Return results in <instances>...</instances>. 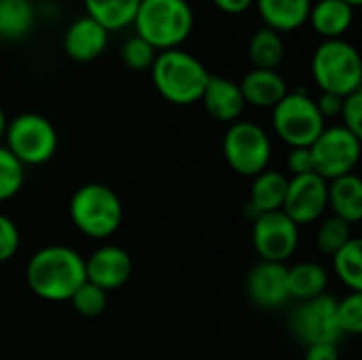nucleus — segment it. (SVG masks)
Returning <instances> with one entry per match:
<instances>
[{"label":"nucleus","instance_id":"473e14b6","mask_svg":"<svg viewBox=\"0 0 362 360\" xmlns=\"http://www.w3.org/2000/svg\"><path fill=\"white\" fill-rule=\"evenodd\" d=\"M339 117H341V121H344L341 125L346 129H350L354 136L362 138V89L344 98Z\"/></svg>","mask_w":362,"mask_h":360},{"label":"nucleus","instance_id":"2f4dec72","mask_svg":"<svg viewBox=\"0 0 362 360\" xmlns=\"http://www.w3.org/2000/svg\"><path fill=\"white\" fill-rule=\"evenodd\" d=\"M19 244H21V236L15 221L0 212V263L11 261L17 255Z\"/></svg>","mask_w":362,"mask_h":360},{"label":"nucleus","instance_id":"cd10ccee","mask_svg":"<svg viewBox=\"0 0 362 360\" xmlns=\"http://www.w3.org/2000/svg\"><path fill=\"white\" fill-rule=\"evenodd\" d=\"M352 225H348L346 221L337 219V216H329L320 223L318 227V236H316V244L318 250L322 255L333 257L337 250H341L350 240H352Z\"/></svg>","mask_w":362,"mask_h":360},{"label":"nucleus","instance_id":"5701e85b","mask_svg":"<svg viewBox=\"0 0 362 360\" xmlns=\"http://www.w3.org/2000/svg\"><path fill=\"white\" fill-rule=\"evenodd\" d=\"M142 0H83L87 17L95 19L108 32H119L134 23Z\"/></svg>","mask_w":362,"mask_h":360},{"label":"nucleus","instance_id":"b1692460","mask_svg":"<svg viewBox=\"0 0 362 360\" xmlns=\"http://www.w3.org/2000/svg\"><path fill=\"white\" fill-rule=\"evenodd\" d=\"M36 21V8L32 0H0V38L21 40Z\"/></svg>","mask_w":362,"mask_h":360},{"label":"nucleus","instance_id":"4c0bfd02","mask_svg":"<svg viewBox=\"0 0 362 360\" xmlns=\"http://www.w3.org/2000/svg\"><path fill=\"white\" fill-rule=\"evenodd\" d=\"M6 125H8V119L4 115V110L0 108V144L4 142V134H6Z\"/></svg>","mask_w":362,"mask_h":360},{"label":"nucleus","instance_id":"a878e982","mask_svg":"<svg viewBox=\"0 0 362 360\" xmlns=\"http://www.w3.org/2000/svg\"><path fill=\"white\" fill-rule=\"evenodd\" d=\"M333 269L341 284L352 293H362V240L352 238L341 250L333 255Z\"/></svg>","mask_w":362,"mask_h":360},{"label":"nucleus","instance_id":"c756f323","mask_svg":"<svg viewBox=\"0 0 362 360\" xmlns=\"http://www.w3.org/2000/svg\"><path fill=\"white\" fill-rule=\"evenodd\" d=\"M335 316L341 335L362 333V293H350L335 303Z\"/></svg>","mask_w":362,"mask_h":360},{"label":"nucleus","instance_id":"0eeeda50","mask_svg":"<svg viewBox=\"0 0 362 360\" xmlns=\"http://www.w3.org/2000/svg\"><path fill=\"white\" fill-rule=\"evenodd\" d=\"M4 146L23 166H42L57 153L59 138L55 125L38 112H21L8 121Z\"/></svg>","mask_w":362,"mask_h":360},{"label":"nucleus","instance_id":"7ed1b4c3","mask_svg":"<svg viewBox=\"0 0 362 360\" xmlns=\"http://www.w3.org/2000/svg\"><path fill=\"white\" fill-rule=\"evenodd\" d=\"M132 25L136 36L161 53L180 49L195 28V13L187 0H142Z\"/></svg>","mask_w":362,"mask_h":360},{"label":"nucleus","instance_id":"1a4fd4ad","mask_svg":"<svg viewBox=\"0 0 362 360\" xmlns=\"http://www.w3.org/2000/svg\"><path fill=\"white\" fill-rule=\"evenodd\" d=\"M314 172L327 182L352 174L361 161V138L344 125L325 127L310 146Z\"/></svg>","mask_w":362,"mask_h":360},{"label":"nucleus","instance_id":"dca6fc26","mask_svg":"<svg viewBox=\"0 0 362 360\" xmlns=\"http://www.w3.org/2000/svg\"><path fill=\"white\" fill-rule=\"evenodd\" d=\"M199 102L204 104L206 112L214 121L229 123V125L240 121V117L246 108L240 85L235 81L218 76V74H210Z\"/></svg>","mask_w":362,"mask_h":360},{"label":"nucleus","instance_id":"f3484780","mask_svg":"<svg viewBox=\"0 0 362 360\" xmlns=\"http://www.w3.org/2000/svg\"><path fill=\"white\" fill-rule=\"evenodd\" d=\"M238 85L244 95V102L257 108H274L288 93V85L278 70L252 68Z\"/></svg>","mask_w":362,"mask_h":360},{"label":"nucleus","instance_id":"6e6552de","mask_svg":"<svg viewBox=\"0 0 362 360\" xmlns=\"http://www.w3.org/2000/svg\"><path fill=\"white\" fill-rule=\"evenodd\" d=\"M223 155L235 174L255 178L269 166L272 140L259 123L240 119L223 136Z\"/></svg>","mask_w":362,"mask_h":360},{"label":"nucleus","instance_id":"2eb2a0df","mask_svg":"<svg viewBox=\"0 0 362 360\" xmlns=\"http://www.w3.org/2000/svg\"><path fill=\"white\" fill-rule=\"evenodd\" d=\"M108 36L110 32L106 28H102L95 19L91 17H78L74 19L66 32H64V51L70 59L87 64L98 59L106 45H108Z\"/></svg>","mask_w":362,"mask_h":360},{"label":"nucleus","instance_id":"4468645a","mask_svg":"<svg viewBox=\"0 0 362 360\" xmlns=\"http://www.w3.org/2000/svg\"><path fill=\"white\" fill-rule=\"evenodd\" d=\"M246 295L257 308L263 310L282 308L291 299L288 282H286V265L259 261L246 276Z\"/></svg>","mask_w":362,"mask_h":360},{"label":"nucleus","instance_id":"f704fd0d","mask_svg":"<svg viewBox=\"0 0 362 360\" xmlns=\"http://www.w3.org/2000/svg\"><path fill=\"white\" fill-rule=\"evenodd\" d=\"M341 104H344V98L335 95V93H320V98L316 100V106L322 115V119H333V117H339L341 112Z\"/></svg>","mask_w":362,"mask_h":360},{"label":"nucleus","instance_id":"423d86ee","mask_svg":"<svg viewBox=\"0 0 362 360\" xmlns=\"http://www.w3.org/2000/svg\"><path fill=\"white\" fill-rule=\"evenodd\" d=\"M272 123L282 142L291 149H310L327 127L316 100L301 91H288L274 108Z\"/></svg>","mask_w":362,"mask_h":360},{"label":"nucleus","instance_id":"39448f33","mask_svg":"<svg viewBox=\"0 0 362 360\" xmlns=\"http://www.w3.org/2000/svg\"><path fill=\"white\" fill-rule=\"evenodd\" d=\"M312 76L322 93L346 98L362 85V62L358 49L346 38L325 40L312 55Z\"/></svg>","mask_w":362,"mask_h":360},{"label":"nucleus","instance_id":"393cba45","mask_svg":"<svg viewBox=\"0 0 362 360\" xmlns=\"http://www.w3.org/2000/svg\"><path fill=\"white\" fill-rule=\"evenodd\" d=\"M284 38L276 30L259 28L248 42V57L252 62V68L261 70H278V66L284 62Z\"/></svg>","mask_w":362,"mask_h":360},{"label":"nucleus","instance_id":"20e7f679","mask_svg":"<svg viewBox=\"0 0 362 360\" xmlns=\"http://www.w3.org/2000/svg\"><path fill=\"white\" fill-rule=\"evenodd\" d=\"M72 225L91 240H106L117 233L123 223L121 197L102 182H87L70 197Z\"/></svg>","mask_w":362,"mask_h":360},{"label":"nucleus","instance_id":"bb28decb","mask_svg":"<svg viewBox=\"0 0 362 360\" xmlns=\"http://www.w3.org/2000/svg\"><path fill=\"white\" fill-rule=\"evenodd\" d=\"M25 182V166L17 161V157L0 144V202L13 199Z\"/></svg>","mask_w":362,"mask_h":360},{"label":"nucleus","instance_id":"e433bc0d","mask_svg":"<svg viewBox=\"0 0 362 360\" xmlns=\"http://www.w3.org/2000/svg\"><path fill=\"white\" fill-rule=\"evenodd\" d=\"M212 4L225 15H244L255 6V0H212Z\"/></svg>","mask_w":362,"mask_h":360},{"label":"nucleus","instance_id":"9d476101","mask_svg":"<svg viewBox=\"0 0 362 360\" xmlns=\"http://www.w3.org/2000/svg\"><path fill=\"white\" fill-rule=\"evenodd\" d=\"M335 299L329 295L299 301V306L293 310L288 325L297 339H301L305 346L312 344H337L344 335L337 325L335 316Z\"/></svg>","mask_w":362,"mask_h":360},{"label":"nucleus","instance_id":"f03ea898","mask_svg":"<svg viewBox=\"0 0 362 360\" xmlns=\"http://www.w3.org/2000/svg\"><path fill=\"white\" fill-rule=\"evenodd\" d=\"M151 79L163 100L176 106H189L202 100L210 72L193 53L170 49L157 53L151 66Z\"/></svg>","mask_w":362,"mask_h":360},{"label":"nucleus","instance_id":"a211bd4d","mask_svg":"<svg viewBox=\"0 0 362 360\" xmlns=\"http://www.w3.org/2000/svg\"><path fill=\"white\" fill-rule=\"evenodd\" d=\"M255 6L265 28L286 34L308 23L312 0H255Z\"/></svg>","mask_w":362,"mask_h":360},{"label":"nucleus","instance_id":"6ab92c4d","mask_svg":"<svg viewBox=\"0 0 362 360\" xmlns=\"http://www.w3.org/2000/svg\"><path fill=\"white\" fill-rule=\"evenodd\" d=\"M308 21L325 40L344 38L354 23V6L344 0H318L312 4Z\"/></svg>","mask_w":362,"mask_h":360},{"label":"nucleus","instance_id":"f8f14e48","mask_svg":"<svg viewBox=\"0 0 362 360\" xmlns=\"http://www.w3.org/2000/svg\"><path fill=\"white\" fill-rule=\"evenodd\" d=\"M329 208V182L316 172L288 178L282 212L297 225H312L325 216Z\"/></svg>","mask_w":362,"mask_h":360},{"label":"nucleus","instance_id":"aec40b11","mask_svg":"<svg viewBox=\"0 0 362 360\" xmlns=\"http://www.w3.org/2000/svg\"><path fill=\"white\" fill-rule=\"evenodd\" d=\"M288 178L282 172L276 170H263L252 178L250 197H248V210L252 216L278 212L282 210L284 197H286Z\"/></svg>","mask_w":362,"mask_h":360},{"label":"nucleus","instance_id":"f257e3e1","mask_svg":"<svg viewBox=\"0 0 362 360\" xmlns=\"http://www.w3.org/2000/svg\"><path fill=\"white\" fill-rule=\"evenodd\" d=\"M85 280V259L74 248L62 244L36 250L25 267L30 291L53 303L70 301Z\"/></svg>","mask_w":362,"mask_h":360},{"label":"nucleus","instance_id":"4be33fe9","mask_svg":"<svg viewBox=\"0 0 362 360\" xmlns=\"http://www.w3.org/2000/svg\"><path fill=\"white\" fill-rule=\"evenodd\" d=\"M286 282H288L291 299L310 301V299L327 295L329 276H327V269L320 263L301 261V263H297L293 267H286Z\"/></svg>","mask_w":362,"mask_h":360},{"label":"nucleus","instance_id":"412c9836","mask_svg":"<svg viewBox=\"0 0 362 360\" xmlns=\"http://www.w3.org/2000/svg\"><path fill=\"white\" fill-rule=\"evenodd\" d=\"M329 206L333 216L354 225L362 219V180L352 172L329 182Z\"/></svg>","mask_w":362,"mask_h":360},{"label":"nucleus","instance_id":"ddd939ff","mask_svg":"<svg viewBox=\"0 0 362 360\" xmlns=\"http://www.w3.org/2000/svg\"><path fill=\"white\" fill-rule=\"evenodd\" d=\"M132 257L127 250L115 244L100 246L85 259V278L87 282L95 284L98 289L110 293L127 284L132 278Z\"/></svg>","mask_w":362,"mask_h":360},{"label":"nucleus","instance_id":"c85d7f7f","mask_svg":"<svg viewBox=\"0 0 362 360\" xmlns=\"http://www.w3.org/2000/svg\"><path fill=\"white\" fill-rule=\"evenodd\" d=\"M70 303H72L74 312H78L81 316H85V318H95V316H100V314L106 310L108 293L85 280V282L78 286V291L72 295Z\"/></svg>","mask_w":362,"mask_h":360},{"label":"nucleus","instance_id":"72a5a7b5","mask_svg":"<svg viewBox=\"0 0 362 360\" xmlns=\"http://www.w3.org/2000/svg\"><path fill=\"white\" fill-rule=\"evenodd\" d=\"M286 168L293 176L314 172V161H312L310 149H291L286 155Z\"/></svg>","mask_w":362,"mask_h":360},{"label":"nucleus","instance_id":"9b49d317","mask_svg":"<svg viewBox=\"0 0 362 360\" xmlns=\"http://www.w3.org/2000/svg\"><path fill=\"white\" fill-rule=\"evenodd\" d=\"M252 246L261 261L284 263L299 246V227L282 212H267L255 216Z\"/></svg>","mask_w":362,"mask_h":360},{"label":"nucleus","instance_id":"58836bf2","mask_svg":"<svg viewBox=\"0 0 362 360\" xmlns=\"http://www.w3.org/2000/svg\"><path fill=\"white\" fill-rule=\"evenodd\" d=\"M344 2H348V4H352L354 8H356V6H361V4H362V0H344Z\"/></svg>","mask_w":362,"mask_h":360},{"label":"nucleus","instance_id":"c9c22d12","mask_svg":"<svg viewBox=\"0 0 362 360\" xmlns=\"http://www.w3.org/2000/svg\"><path fill=\"white\" fill-rule=\"evenodd\" d=\"M303 360H339L337 344H312L305 348Z\"/></svg>","mask_w":362,"mask_h":360},{"label":"nucleus","instance_id":"7c9ffc66","mask_svg":"<svg viewBox=\"0 0 362 360\" xmlns=\"http://www.w3.org/2000/svg\"><path fill=\"white\" fill-rule=\"evenodd\" d=\"M155 57H157V51L144 38H140L136 34L129 36L125 40V45L121 47V59H123V64L127 68H132V70H138V72L151 70Z\"/></svg>","mask_w":362,"mask_h":360}]
</instances>
